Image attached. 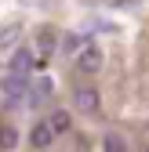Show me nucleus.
Returning a JSON list of instances; mask_svg holds the SVG:
<instances>
[{
    "mask_svg": "<svg viewBox=\"0 0 149 152\" xmlns=\"http://www.w3.org/2000/svg\"><path fill=\"white\" fill-rule=\"evenodd\" d=\"M105 152H127V148H124V141L117 134H105Z\"/></svg>",
    "mask_w": 149,
    "mask_h": 152,
    "instance_id": "nucleus-10",
    "label": "nucleus"
},
{
    "mask_svg": "<svg viewBox=\"0 0 149 152\" xmlns=\"http://www.w3.org/2000/svg\"><path fill=\"white\" fill-rule=\"evenodd\" d=\"M73 102L80 112H98V91L95 87H77L73 91Z\"/></svg>",
    "mask_w": 149,
    "mask_h": 152,
    "instance_id": "nucleus-1",
    "label": "nucleus"
},
{
    "mask_svg": "<svg viewBox=\"0 0 149 152\" xmlns=\"http://www.w3.org/2000/svg\"><path fill=\"white\" fill-rule=\"evenodd\" d=\"M15 36H18V26H4V29H0V47L15 44Z\"/></svg>",
    "mask_w": 149,
    "mask_h": 152,
    "instance_id": "nucleus-8",
    "label": "nucleus"
},
{
    "mask_svg": "<svg viewBox=\"0 0 149 152\" xmlns=\"http://www.w3.org/2000/svg\"><path fill=\"white\" fill-rule=\"evenodd\" d=\"M47 127L55 130V134H62V130H69V112H51Z\"/></svg>",
    "mask_w": 149,
    "mask_h": 152,
    "instance_id": "nucleus-6",
    "label": "nucleus"
},
{
    "mask_svg": "<svg viewBox=\"0 0 149 152\" xmlns=\"http://www.w3.org/2000/svg\"><path fill=\"white\" fill-rule=\"evenodd\" d=\"M77 65H80V72H98L102 69V51L98 47H84L80 58H77Z\"/></svg>",
    "mask_w": 149,
    "mask_h": 152,
    "instance_id": "nucleus-4",
    "label": "nucleus"
},
{
    "mask_svg": "<svg viewBox=\"0 0 149 152\" xmlns=\"http://www.w3.org/2000/svg\"><path fill=\"white\" fill-rule=\"evenodd\" d=\"M51 138H55V130H51L47 123H36V127H33V134H29L33 148H47V145H51Z\"/></svg>",
    "mask_w": 149,
    "mask_h": 152,
    "instance_id": "nucleus-5",
    "label": "nucleus"
},
{
    "mask_svg": "<svg viewBox=\"0 0 149 152\" xmlns=\"http://www.w3.org/2000/svg\"><path fill=\"white\" fill-rule=\"evenodd\" d=\"M7 65H11L15 76H26V72L36 65V62H33V51H29V47H18V51L11 54V62H7Z\"/></svg>",
    "mask_w": 149,
    "mask_h": 152,
    "instance_id": "nucleus-2",
    "label": "nucleus"
},
{
    "mask_svg": "<svg viewBox=\"0 0 149 152\" xmlns=\"http://www.w3.org/2000/svg\"><path fill=\"white\" fill-rule=\"evenodd\" d=\"M18 141V130L15 127H0V148H15Z\"/></svg>",
    "mask_w": 149,
    "mask_h": 152,
    "instance_id": "nucleus-7",
    "label": "nucleus"
},
{
    "mask_svg": "<svg viewBox=\"0 0 149 152\" xmlns=\"http://www.w3.org/2000/svg\"><path fill=\"white\" fill-rule=\"evenodd\" d=\"M51 47H55V33L51 29H40V54H47Z\"/></svg>",
    "mask_w": 149,
    "mask_h": 152,
    "instance_id": "nucleus-9",
    "label": "nucleus"
},
{
    "mask_svg": "<svg viewBox=\"0 0 149 152\" xmlns=\"http://www.w3.org/2000/svg\"><path fill=\"white\" fill-rule=\"evenodd\" d=\"M26 91H29V83L22 80V76H4V94H7V102H22L26 98Z\"/></svg>",
    "mask_w": 149,
    "mask_h": 152,
    "instance_id": "nucleus-3",
    "label": "nucleus"
}]
</instances>
